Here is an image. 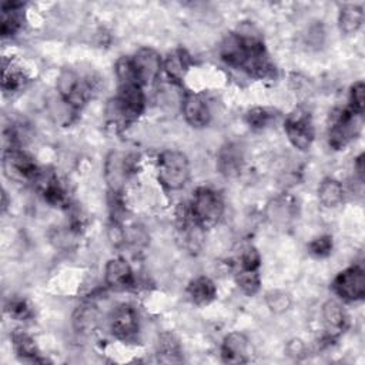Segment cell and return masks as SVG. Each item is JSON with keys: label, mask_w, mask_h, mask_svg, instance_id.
Here are the masks:
<instances>
[{"label": "cell", "mask_w": 365, "mask_h": 365, "mask_svg": "<svg viewBox=\"0 0 365 365\" xmlns=\"http://www.w3.org/2000/svg\"><path fill=\"white\" fill-rule=\"evenodd\" d=\"M193 221L200 228H213L224 213L221 196L208 187H199L194 191L189 207Z\"/></svg>", "instance_id": "obj_1"}, {"label": "cell", "mask_w": 365, "mask_h": 365, "mask_svg": "<svg viewBox=\"0 0 365 365\" xmlns=\"http://www.w3.org/2000/svg\"><path fill=\"white\" fill-rule=\"evenodd\" d=\"M157 177L167 190L183 189L190 179V164L186 154L176 150L163 152L157 159Z\"/></svg>", "instance_id": "obj_2"}, {"label": "cell", "mask_w": 365, "mask_h": 365, "mask_svg": "<svg viewBox=\"0 0 365 365\" xmlns=\"http://www.w3.org/2000/svg\"><path fill=\"white\" fill-rule=\"evenodd\" d=\"M284 130L287 133L290 143L295 149L301 152L308 150L314 142V126L310 110L302 106L295 107L287 116Z\"/></svg>", "instance_id": "obj_3"}, {"label": "cell", "mask_w": 365, "mask_h": 365, "mask_svg": "<svg viewBox=\"0 0 365 365\" xmlns=\"http://www.w3.org/2000/svg\"><path fill=\"white\" fill-rule=\"evenodd\" d=\"M334 292L345 301H358L365 295V274L359 265L341 271L332 281Z\"/></svg>", "instance_id": "obj_4"}, {"label": "cell", "mask_w": 365, "mask_h": 365, "mask_svg": "<svg viewBox=\"0 0 365 365\" xmlns=\"http://www.w3.org/2000/svg\"><path fill=\"white\" fill-rule=\"evenodd\" d=\"M361 115H356L349 107L341 110L335 117L334 123L329 129V146L335 150L344 149L352 139L356 137L359 132V122L358 117Z\"/></svg>", "instance_id": "obj_5"}, {"label": "cell", "mask_w": 365, "mask_h": 365, "mask_svg": "<svg viewBox=\"0 0 365 365\" xmlns=\"http://www.w3.org/2000/svg\"><path fill=\"white\" fill-rule=\"evenodd\" d=\"M112 334L122 341H130L139 332V318L130 304L117 305L109 318Z\"/></svg>", "instance_id": "obj_6"}, {"label": "cell", "mask_w": 365, "mask_h": 365, "mask_svg": "<svg viewBox=\"0 0 365 365\" xmlns=\"http://www.w3.org/2000/svg\"><path fill=\"white\" fill-rule=\"evenodd\" d=\"M5 174L12 180H31L38 177V167L35 162L18 147H9L4 156Z\"/></svg>", "instance_id": "obj_7"}, {"label": "cell", "mask_w": 365, "mask_h": 365, "mask_svg": "<svg viewBox=\"0 0 365 365\" xmlns=\"http://www.w3.org/2000/svg\"><path fill=\"white\" fill-rule=\"evenodd\" d=\"M58 89L65 103L72 109H80L88 102L89 89L73 70H63L60 73Z\"/></svg>", "instance_id": "obj_8"}, {"label": "cell", "mask_w": 365, "mask_h": 365, "mask_svg": "<svg viewBox=\"0 0 365 365\" xmlns=\"http://www.w3.org/2000/svg\"><path fill=\"white\" fill-rule=\"evenodd\" d=\"M137 80L142 86L153 85L162 72L163 62L157 52L153 49H142L136 53V56L132 59Z\"/></svg>", "instance_id": "obj_9"}, {"label": "cell", "mask_w": 365, "mask_h": 365, "mask_svg": "<svg viewBox=\"0 0 365 365\" xmlns=\"http://www.w3.org/2000/svg\"><path fill=\"white\" fill-rule=\"evenodd\" d=\"M129 157L120 152H112L106 160L105 177L113 194L122 193L129 176Z\"/></svg>", "instance_id": "obj_10"}, {"label": "cell", "mask_w": 365, "mask_h": 365, "mask_svg": "<svg viewBox=\"0 0 365 365\" xmlns=\"http://www.w3.org/2000/svg\"><path fill=\"white\" fill-rule=\"evenodd\" d=\"M221 358L226 364H245L250 361V341L243 332H230L221 344Z\"/></svg>", "instance_id": "obj_11"}, {"label": "cell", "mask_w": 365, "mask_h": 365, "mask_svg": "<svg viewBox=\"0 0 365 365\" xmlns=\"http://www.w3.org/2000/svg\"><path fill=\"white\" fill-rule=\"evenodd\" d=\"M106 285L112 290H126L133 285L134 275L130 264L125 258H112L105 268Z\"/></svg>", "instance_id": "obj_12"}, {"label": "cell", "mask_w": 365, "mask_h": 365, "mask_svg": "<svg viewBox=\"0 0 365 365\" xmlns=\"http://www.w3.org/2000/svg\"><path fill=\"white\" fill-rule=\"evenodd\" d=\"M183 115L186 122L194 129H203L211 120V115L207 103L197 95H189L184 99Z\"/></svg>", "instance_id": "obj_13"}, {"label": "cell", "mask_w": 365, "mask_h": 365, "mask_svg": "<svg viewBox=\"0 0 365 365\" xmlns=\"http://www.w3.org/2000/svg\"><path fill=\"white\" fill-rule=\"evenodd\" d=\"M322 318L329 338L341 335L348 328V315L337 301H327L322 305Z\"/></svg>", "instance_id": "obj_14"}, {"label": "cell", "mask_w": 365, "mask_h": 365, "mask_svg": "<svg viewBox=\"0 0 365 365\" xmlns=\"http://www.w3.org/2000/svg\"><path fill=\"white\" fill-rule=\"evenodd\" d=\"M244 163L243 150L234 143H228L218 152L217 167L221 174L227 177H236L240 174Z\"/></svg>", "instance_id": "obj_15"}, {"label": "cell", "mask_w": 365, "mask_h": 365, "mask_svg": "<svg viewBox=\"0 0 365 365\" xmlns=\"http://www.w3.org/2000/svg\"><path fill=\"white\" fill-rule=\"evenodd\" d=\"M187 295L196 305H207L217 297L216 284L208 277H197L187 287Z\"/></svg>", "instance_id": "obj_16"}, {"label": "cell", "mask_w": 365, "mask_h": 365, "mask_svg": "<svg viewBox=\"0 0 365 365\" xmlns=\"http://www.w3.org/2000/svg\"><path fill=\"white\" fill-rule=\"evenodd\" d=\"M12 344L15 348V352L19 358L23 361H31V362H46L45 358L41 356L39 348L36 341L25 331L18 329L12 334Z\"/></svg>", "instance_id": "obj_17"}, {"label": "cell", "mask_w": 365, "mask_h": 365, "mask_svg": "<svg viewBox=\"0 0 365 365\" xmlns=\"http://www.w3.org/2000/svg\"><path fill=\"white\" fill-rule=\"evenodd\" d=\"M23 4H5L2 8V21H0V31L4 38H11L19 32L22 28L21 9Z\"/></svg>", "instance_id": "obj_18"}, {"label": "cell", "mask_w": 365, "mask_h": 365, "mask_svg": "<svg viewBox=\"0 0 365 365\" xmlns=\"http://www.w3.org/2000/svg\"><path fill=\"white\" fill-rule=\"evenodd\" d=\"M318 199L328 208H334L339 206L344 200L342 184L338 180L331 177L324 179L318 187Z\"/></svg>", "instance_id": "obj_19"}, {"label": "cell", "mask_w": 365, "mask_h": 365, "mask_svg": "<svg viewBox=\"0 0 365 365\" xmlns=\"http://www.w3.org/2000/svg\"><path fill=\"white\" fill-rule=\"evenodd\" d=\"M364 22V11L358 5H345L338 18L339 29L345 35H352L358 32V29L362 26Z\"/></svg>", "instance_id": "obj_20"}, {"label": "cell", "mask_w": 365, "mask_h": 365, "mask_svg": "<svg viewBox=\"0 0 365 365\" xmlns=\"http://www.w3.org/2000/svg\"><path fill=\"white\" fill-rule=\"evenodd\" d=\"M189 66H190V58L189 55L179 49V51H174L171 52L166 60H164V70L166 73L169 75L170 79L176 80V82H180L184 79L187 70H189Z\"/></svg>", "instance_id": "obj_21"}, {"label": "cell", "mask_w": 365, "mask_h": 365, "mask_svg": "<svg viewBox=\"0 0 365 365\" xmlns=\"http://www.w3.org/2000/svg\"><path fill=\"white\" fill-rule=\"evenodd\" d=\"M99 322V314L93 305H82L73 315V325L78 332L89 334L93 332Z\"/></svg>", "instance_id": "obj_22"}, {"label": "cell", "mask_w": 365, "mask_h": 365, "mask_svg": "<svg viewBox=\"0 0 365 365\" xmlns=\"http://www.w3.org/2000/svg\"><path fill=\"white\" fill-rule=\"evenodd\" d=\"M157 356L160 362H180L181 358V348L179 341L173 334H163L159 339L157 345Z\"/></svg>", "instance_id": "obj_23"}, {"label": "cell", "mask_w": 365, "mask_h": 365, "mask_svg": "<svg viewBox=\"0 0 365 365\" xmlns=\"http://www.w3.org/2000/svg\"><path fill=\"white\" fill-rule=\"evenodd\" d=\"M41 187H42V194L48 203H51L53 206H62L65 203V200H66L65 190L59 184V181L55 176L42 177Z\"/></svg>", "instance_id": "obj_24"}, {"label": "cell", "mask_w": 365, "mask_h": 365, "mask_svg": "<svg viewBox=\"0 0 365 365\" xmlns=\"http://www.w3.org/2000/svg\"><path fill=\"white\" fill-rule=\"evenodd\" d=\"M26 83V78H25V73L19 69V68H15L11 65H8V62H5L4 65V82H2V86H4V90L5 92H18L21 90Z\"/></svg>", "instance_id": "obj_25"}, {"label": "cell", "mask_w": 365, "mask_h": 365, "mask_svg": "<svg viewBox=\"0 0 365 365\" xmlns=\"http://www.w3.org/2000/svg\"><path fill=\"white\" fill-rule=\"evenodd\" d=\"M236 281H237V285L247 295L257 294L258 290H260V285H261V278H260L258 271L240 270L236 275Z\"/></svg>", "instance_id": "obj_26"}, {"label": "cell", "mask_w": 365, "mask_h": 365, "mask_svg": "<svg viewBox=\"0 0 365 365\" xmlns=\"http://www.w3.org/2000/svg\"><path fill=\"white\" fill-rule=\"evenodd\" d=\"M265 304H267V307L270 308L271 312L282 314V312L290 310V307L292 304V300H291V295L288 292L275 290V291H270L265 295Z\"/></svg>", "instance_id": "obj_27"}, {"label": "cell", "mask_w": 365, "mask_h": 365, "mask_svg": "<svg viewBox=\"0 0 365 365\" xmlns=\"http://www.w3.org/2000/svg\"><path fill=\"white\" fill-rule=\"evenodd\" d=\"M275 113L267 107H254L247 113V123L253 129H263L271 123Z\"/></svg>", "instance_id": "obj_28"}, {"label": "cell", "mask_w": 365, "mask_h": 365, "mask_svg": "<svg viewBox=\"0 0 365 365\" xmlns=\"http://www.w3.org/2000/svg\"><path fill=\"white\" fill-rule=\"evenodd\" d=\"M6 311L9 312L11 317H14L19 321L29 319L33 315V311H32V307L29 305V302L21 297L11 298V301L6 305Z\"/></svg>", "instance_id": "obj_29"}, {"label": "cell", "mask_w": 365, "mask_h": 365, "mask_svg": "<svg viewBox=\"0 0 365 365\" xmlns=\"http://www.w3.org/2000/svg\"><path fill=\"white\" fill-rule=\"evenodd\" d=\"M308 250H310V254H312L317 258L328 257L332 251V237L331 236L317 237L308 244Z\"/></svg>", "instance_id": "obj_30"}, {"label": "cell", "mask_w": 365, "mask_h": 365, "mask_svg": "<svg viewBox=\"0 0 365 365\" xmlns=\"http://www.w3.org/2000/svg\"><path fill=\"white\" fill-rule=\"evenodd\" d=\"M261 265L260 253L254 247H247L240 255V270L258 271Z\"/></svg>", "instance_id": "obj_31"}, {"label": "cell", "mask_w": 365, "mask_h": 365, "mask_svg": "<svg viewBox=\"0 0 365 365\" xmlns=\"http://www.w3.org/2000/svg\"><path fill=\"white\" fill-rule=\"evenodd\" d=\"M364 95H365V86L362 82H356L354 83V86L351 88V92H349V109L352 112H355L356 115H362L364 113V107H365V99H364Z\"/></svg>", "instance_id": "obj_32"}, {"label": "cell", "mask_w": 365, "mask_h": 365, "mask_svg": "<svg viewBox=\"0 0 365 365\" xmlns=\"http://www.w3.org/2000/svg\"><path fill=\"white\" fill-rule=\"evenodd\" d=\"M285 352L288 356H291L294 359H301L307 354V347L301 339L294 338L285 345Z\"/></svg>", "instance_id": "obj_33"}, {"label": "cell", "mask_w": 365, "mask_h": 365, "mask_svg": "<svg viewBox=\"0 0 365 365\" xmlns=\"http://www.w3.org/2000/svg\"><path fill=\"white\" fill-rule=\"evenodd\" d=\"M109 237H110V241L115 244V245H120L125 238H126V234L123 231V228L115 221L110 227H109Z\"/></svg>", "instance_id": "obj_34"}, {"label": "cell", "mask_w": 365, "mask_h": 365, "mask_svg": "<svg viewBox=\"0 0 365 365\" xmlns=\"http://www.w3.org/2000/svg\"><path fill=\"white\" fill-rule=\"evenodd\" d=\"M355 170H356L359 179L362 180V176H364V154H359V157L356 159V162H355Z\"/></svg>", "instance_id": "obj_35"}]
</instances>
